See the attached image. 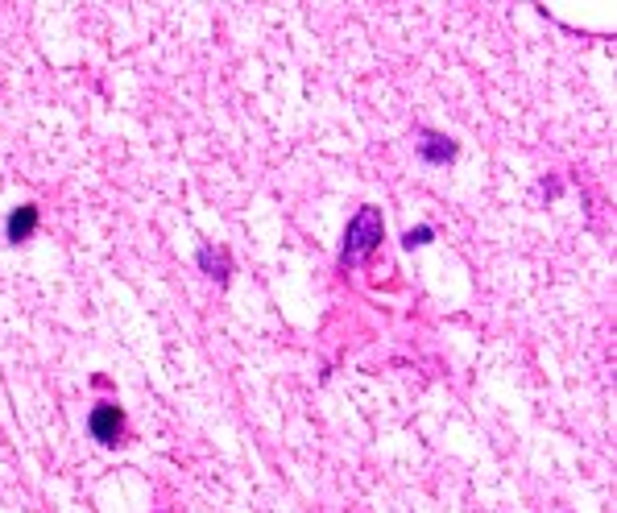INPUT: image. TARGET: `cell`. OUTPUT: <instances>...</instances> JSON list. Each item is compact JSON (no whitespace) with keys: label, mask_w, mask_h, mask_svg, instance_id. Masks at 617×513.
I'll return each mask as SVG.
<instances>
[{"label":"cell","mask_w":617,"mask_h":513,"mask_svg":"<svg viewBox=\"0 0 617 513\" xmlns=\"http://www.w3.org/2000/svg\"><path fill=\"white\" fill-rule=\"evenodd\" d=\"M382 236H386V220L377 207H361L356 216L344 228V248H340V266L352 269L361 261H370L373 253L382 248Z\"/></svg>","instance_id":"cell-1"},{"label":"cell","mask_w":617,"mask_h":513,"mask_svg":"<svg viewBox=\"0 0 617 513\" xmlns=\"http://www.w3.org/2000/svg\"><path fill=\"white\" fill-rule=\"evenodd\" d=\"M419 154H423V162L432 166H444L456 158V145L448 137H439V133H423V142H419Z\"/></svg>","instance_id":"cell-3"},{"label":"cell","mask_w":617,"mask_h":513,"mask_svg":"<svg viewBox=\"0 0 617 513\" xmlns=\"http://www.w3.org/2000/svg\"><path fill=\"white\" fill-rule=\"evenodd\" d=\"M87 423H92V435H96L100 443H108V448H112V443H121L124 411L117 406V402H100V406L92 411V418H87Z\"/></svg>","instance_id":"cell-2"},{"label":"cell","mask_w":617,"mask_h":513,"mask_svg":"<svg viewBox=\"0 0 617 513\" xmlns=\"http://www.w3.org/2000/svg\"><path fill=\"white\" fill-rule=\"evenodd\" d=\"M34 228H38V207L25 204V207H17V211L9 216L4 232H9V241H29V236H34Z\"/></svg>","instance_id":"cell-4"},{"label":"cell","mask_w":617,"mask_h":513,"mask_svg":"<svg viewBox=\"0 0 617 513\" xmlns=\"http://www.w3.org/2000/svg\"><path fill=\"white\" fill-rule=\"evenodd\" d=\"M199 266L211 273V278H220V282H228V253L225 248H199Z\"/></svg>","instance_id":"cell-5"},{"label":"cell","mask_w":617,"mask_h":513,"mask_svg":"<svg viewBox=\"0 0 617 513\" xmlns=\"http://www.w3.org/2000/svg\"><path fill=\"white\" fill-rule=\"evenodd\" d=\"M432 241V228H411L407 236H402V245L407 248H419V245H427Z\"/></svg>","instance_id":"cell-6"}]
</instances>
